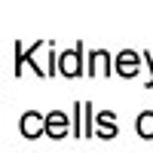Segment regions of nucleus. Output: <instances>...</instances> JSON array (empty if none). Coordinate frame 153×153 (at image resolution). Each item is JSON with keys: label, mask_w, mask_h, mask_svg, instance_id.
Here are the masks:
<instances>
[{"label": "nucleus", "mask_w": 153, "mask_h": 153, "mask_svg": "<svg viewBox=\"0 0 153 153\" xmlns=\"http://www.w3.org/2000/svg\"><path fill=\"white\" fill-rule=\"evenodd\" d=\"M58 68H61V74L65 76H76L83 71V52L80 49H71V52H65L58 58Z\"/></svg>", "instance_id": "1"}, {"label": "nucleus", "mask_w": 153, "mask_h": 153, "mask_svg": "<svg viewBox=\"0 0 153 153\" xmlns=\"http://www.w3.org/2000/svg\"><path fill=\"white\" fill-rule=\"evenodd\" d=\"M46 135L49 138H65L68 135V117L61 110H55V113L46 117Z\"/></svg>", "instance_id": "2"}, {"label": "nucleus", "mask_w": 153, "mask_h": 153, "mask_svg": "<svg viewBox=\"0 0 153 153\" xmlns=\"http://www.w3.org/2000/svg\"><path fill=\"white\" fill-rule=\"evenodd\" d=\"M22 132L28 138H37L46 132V117H40V113H25L22 117Z\"/></svg>", "instance_id": "3"}, {"label": "nucleus", "mask_w": 153, "mask_h": 153, "mask_svg": "<svg viewBox=\"0 0 153 153\" xmlns=\"http://www.w3.org/2000/svg\"><path fill=\"white\" fill-rule=\"evenodd\" d=\"M117 71H120L123 76H135V74H138V55H135V52H123V55L117 58Z\"/></svg>", "instance_id": "4"}, {"label": "nucleus", "mask_w": 153, "mask_h": 153, "mask_svg": "<svg viewBox=\"0 0 153 153\" xmlns=\"http://www.w3.org/2000/svg\"><path fill=\"white\" fill-rule=\"evenodd\" d=\"M107 68H110L107 52H92V65H89V74H92V76H101V74H104V76H107Z\"/></svg>", "instance_id": "5"}, {"label": "nucleus", "mask_w": 153, "mask_h": 153, "mask_svg": "<svg viewBox=\"0 0 153 153\" xmlns=\"http://www.w3.org/2000/svg\"><path fill=\"white\" fill-rule=\"evenodd\" d=\"M138 135L153 138V113H141V117H138Z\"/></svg>", "instance_id": "6"}]
</instances>
